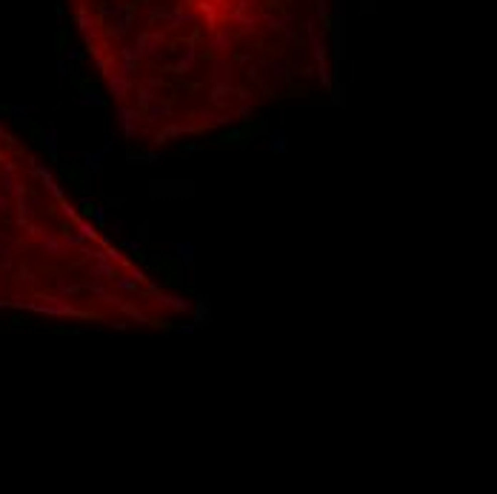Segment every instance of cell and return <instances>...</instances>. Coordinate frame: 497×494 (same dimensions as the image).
<instances>
[{
    "label": "cell",
    "mask_w": 497,
    "mask_h": 494,
    "mask_svg": "<svg viewBox=\"0 0 497 494\" xmlns=\"http://www.w3.org/2000/svg\"><path fill=\"white\" fill-rule=\"evenodd\" d=\"M120 249H123V252H132V255H140V240H134V237L120 240Z\"/></svg>",
    "instance_id": "32"
},
{
    "label": "cell",
    "mask_w": 497,
    "mask_h": 494,
    "mask_svg": "<svg viewBox=\"0 0 497 494\" xmlns=\"http://www.w3.org/2000/svg\"><path fill=\"white\" fill-rule=\"evenodd\" d=\"M126 163L129 166H160L163 163V154L160 151H151V149H129L126 151Z\"/></svg>",
    "instance_id": "5"
},
{
    "label": "cell",
    "mask_w": 497,
    "mask_h": 494,
    "mask_svg": "<svg viewBox=\"0 0 497 494\" xmlns=\"http://www.w3.org/2000/svg\"><path fill=\"white\" fill-rule=\"evenodd\" d=\"M66 175H69V180H71V183H77V189H86V186H89V177H86V169H83V172H80V169H69Z\"/></svg>",
    "instance_id": "25"
},
{
    "label": "cell",
    "mask_w": 497,
    "mask_h": 494,
    "mask_svg": "<svg viewBox=\"0 0 497 494\" xmlns=\"http://www.w3.org/2000/svg\"><path fill=\"white\" fill-rule=\"evenodd\" d=\"M172 115H175V106L172 103H163V100H154V103H149V106L143 109V123H169Z\"/></svg>",
    "instance_id": "3"
},
{
    "label": "cell",
    "mask_w": 497,
    "mask_h": 494,
    "mask_svg": "<svg viewBox=\"0 0 497 494\" xmlns=\"http://www.w3.org/2000/svg\"><path fill=\"white\" fill-rule=\"evenodd\" d=\"M195 60H197V52H195V49H186V52H183V57L178 60V66H175V71H178V74H186V71L192 69V63H195Z\"/></svg>",
    "instance_id": "22"
},
{
    "label": "cell",
    "mask_w": 497,
    "mask_h": 494,
    "mask_svg": "<svg viewBox=\"0 0 497 494\" xmlns=\"http://www.w3.org/2000/svg\"><path fill=\"white\" fill-rule=\"evenodd\" d=\"M80 54H83V52H80L77 46H71V52H69V60H80Z\"/></svg>",
    "instance_id": "42"
},
{
    "label": "cell",
    "mask_w": 497,
    "mask_h": 494,
    "mask_svg": "<svg viewBox=\"0 0 497 494\" xmlns=\"http://www.w3.org/2000/svg\"><path fill=\"white\" fill-rule=\"evenodd\" d=\"M115 286H117L120 291H129V294H132V291H137V286H140V283L134 280V277H120V274H117V277H115Z\"/></svg>",
    "instance_id": "24"
},
{
    "label": "cell",
    "mask_w": 497,
    "mask_h": 494,
    "mask_svg": "<svg viewBox=\"0 0 497 494\" xmlns=\"http://www.w3.org/2000/svg\"><path fill=\"white\" fill-rule=\"evenodd\" d=\"M120 57H123V60H134V63H140L143 57H146V52H143L140 46H123V49H120Z\"/></svg>",
    "instance_id": "23"
},
{
    "label": "cell",
    "mask_w": 497,
    "mask_h": 494,
    "mask_svg": "<svg viewBox=\"0 0 497 494\" xmlns=\"http://www.w3.org/2000/svg\"><path fill=\"white\" fill-rule=\"evenodd\" d=\"M140 123H143V112L137 106H126V103L117 106V129H120L126 137H137Z\"/></svg>",
    "instance_id": "1"
},
{
    "label": "cell",
    "mask_w": 497,
    "mask_h": 494,
    "mask_svg": "<svg viewBox=\"0 0 497 494\" xmlns=\"http://www.w3.org/2000/svg\"><path fill=\"white\" fill-rule=\"evenodd\" d=\"M209 46H212L214 52H226V49L231 46V40L226 35H217V37H212V43H209Z\"/></svg>",
    "instance_id": "28"
},
{
    "label": "cell",
    "mask_w": 497,
    "mask_h": 494,
    "mask_svg": "<svg viewBox=\"0 0 497 494\" xmlns=\"http://www.w3.org/2000/svg\"><path fill=\"white\" fill-rule=\"evenodd\" d=\"M92 220L98 229H103L106 226V206H92Z\"/></svg>",
    "instance_id": "27"
},
{
    "label": "cell",
    "mask_w": 497,
    "mask_h": 494,
    "mask_svg": "<svg viewBox=\"0 0 497 494\" xmlns=\"http://www.w3.org/2000/svg\"><path fill=\"white\" fill-rule=\"evenodd\" d=\"M80 160H83V169H86L89 175H103V172H106V151L103 149H98V151L83 149L80 151Z\"/></svg>",
    "instance_id": "7"
},
{
    "label": "cell",
    "mask_w": 497,
    "mask_h": 494,
    "mask_svg": "<svg viewBox=\"0 0 497 494\" xmlns=\"http://www.w3.org/2000/svg\"><path fill=\"white\" fill-rule=\"evenodd\" d=\"M74 226H77V231H80V237H83V240H98L100 237L98 226H95V223H89V220H83V217H77V223H74Z\"/></svg>",
    "instance_id": "21"
},
{
    "label": "cell",
    "mask_w": 497,
    "mask_h": 494,
    "mask_svg": "<svg viewBox=\"0 0 497 494\" xmlns=\"http://www.w3.org/2000/svg\"><path fill=\"white\" fill-rule=\"evenodd\" d=\"M154 303L163 306V309H169V311H178V314L192 309V303H189L186 297H178V294H169V291H157V294H154Z\"/></svg>",
    "instance_id": "8"
},
{
    "label": "cell",
    "mask_w": 497,
    "mask_h": 494,
    "mask_svg": "<svg viewBox=\"0 0 497 494\" xmlns=\"http://www.w3.org/2000/svg\"><path fill=\"white\" fill-rule=\"evenodd\" d=\"M109 326L117 328V332H126V328H129V323H123V320H109Z\"/></svg>",
    "instance_id": "40"
},
{
    "label": "cell",
    "mask_w": 497,
    "mask_h": 494,
    "mask_svg": "<svg viewBox=\"0 0 497 494\" xmlns=\"http://www.w3.org/2000/svg\"><path fill=\"white\" fill-rule=\"evenodd\" d=\"M234 95H237L240 100H252V89L248 86H234Z\"/></svg>",
    "instance_id": "39"
},
{
    "label": "cell",
    "mask_w": 497,
    "mask_h": 494,
    "mask_svg": "<svg viewBox=\"0 0 497 494\" xmlns=\"http://www.w3.org/2000/svg\"><path fill=\"white\" fill-rule=\"evenodd\" d=\"M234 92V83H212L209 86V100L214 109H226L229 106V95Z\"/></svg>",
    "instance_id": "10"
},
{
    "label": "cell",
    "mask_w": 497,
    "mask_h": 494,
    "mask_svg": "<svg viewBox=\"0 0 497 494\" xmlns=\"http://www.w3.org/2000/svg\"><path fill=\"white\" fill-rule=\"evenodd\" d=\"M134 95H137V109H140V112L149 106V103H154V100H157V95H154L149 86H143V83H140V86H134Z\"/></svg>",
    "instance_id": "19"
},
{
    "label": "cell",
    "mask_w": 497,
    "mask_h": 494,
    "mask_svg": "<svg viewBox=\"0 0 497 494\" xmlns=\"http://www.w3.org/2000/svg\"><path fill=\"white\" fill-rule=\"evenodd\" d=\"M212 83H234V66L229 60H220L214 63V71H212Z\"/></svg>",
    "instance_id": "13"
},
{
    "label": "cell",
    "mask_w": 497,
    "mask_h": 494,
    "mask_svg": "<svg viewBox=\"0 0 497 494\" xmlns=\"http://www.w3.org/2000/svg\"><path fill=\"white\" fill-rule=\"evenodd\" d=\"M157 291H160V286H157V283H149V280H146V294H151V297H154Z\"/></svg>",
    "instance_id": "41"
},
{
    "label": "cell",
    "mask_w": 497,
    "mask_h": 494,
    "mask_svg": "<svg viewBox=\"0 0 497 494\" xmlns=\"http://www.w3.org/2000/svg\"><path fill=\"white\" fill-rule=\"evenodd\" d=\"M40 249H43L46 255H63L66 252V246L60 243V237L54 231H40Z\"/></svg>",
    "instance_id": "12"
},
{
    "label": "cell",
    "mask_w": 497,
    "mask_h": 494,
    "mask_svg": "<svg viewBox=\"0 0 497 494\" xmlns=\"http://www.w3.org/2000/svg\"><path fill=\"white\" fill-rule=\"evenodd\" d=\"M100 149L106 151V154H109V151H115V149H117V134H115V132H106V134H103V146H100Z\"/></svg>",
    "instance_id": "31"
},
{
    "label": "cell",
    "mask_w": 497,
    "mask_h": 494,
    "mask_svg": "<svg viewBox=\"0 0 497 494\" xmlns=\"http://www.w3.org/2000/svg\"><path fill=\"white\" fill-rule=\"evenodd\" d=\"M32 112H35L32 106H12V109H9V115L15 117V120H26V117L32 115Z\"/></svg>",
    "instance_id": "29"
},
{
    "label": "cell",
    "mask_w": 497,
    "mask_h": 494,
    "mask_svg": "<svg viewBox=\"0 0 497 494\" xmlns=\"http://www.w3.org/2000/svg\"><path fill=\"white\" fill-rule=\"evenodd\" d=\"M197 132H203V126L197 123V120H189V123H172L169 120L154 134V146H163V143H169L172 137H180V134H197Z\"/></svg>",
    "instance_id": "2"
},
{
    "label": "cell",
    "mask_w": 497,
    "mask_h": 494,
    "mask_svg": "<svg viewBox=\"0 0 497 494\" xmlns=\"http://www.w3.org/2000/svg\"><path fill=\"white\" fill-rule=\"evenodd\" d=\"M120 229H123V220H117V223H106V226H103V231H109L112 237H117V234H120Z\"/></svg>",
    "instance_id": "36"
},
{
    "label": "cell",
    "mask_w": 497,
    "mask_h": 494,
    "mask_svg": "<svg viewBox=\"0 0 497 494\" xmlns=\"http://www.w3.org/2000/svg\"><path fill=\"white\" fill-rule=\"evenodd\" d=\"M63 246H66V249H80V246H83V237H80V231H77V234L66 231V237H63Z\"/></svg>",
    "instance_id": "30"
},
{
    "label": "cell",
    "mask_w": 497,
    "mask_h": 494,
    "mask_svg": "<svg viewBox=\"0 0 497 494\" xmlns=\"http://www.w3.org/2000/svg\"><path fill=\"white\" fill-rule=\"evenodd\" d=\"M18 280H20V283H35V274H32V269H26V266H23V269H18Z\"/></svg>",
    "instance_id": "35"
},
{
    "label": "cell",
    "mask_w": 497,
    "mask_h": 494,
    "mask_svg": "<svg viewBox=\"0 0 497 494\" xmlns=\"http://www.w3.org/2000/svg\"><path fill=\"white\" fill-rule=\"evenodd\" d=\"M106 89L117 103H123V97L129 95V92H134V80L120 74V71H112V74H106Z\"/></svg>",
    "instance_id": "4"
},
{
    "label": "cell",
    "mask_w": 497,
    "mask_h": 494,
    "mask_svg": "<svg viewBox=\"0 0 497 494\" xmlns=\"http://www.w3.org/2000/svg\"><path fill=\"white\" fill-rule=\"evenodd\" d=\"M80 106H89V109L106 106V97L100 95L98 89H83V95H80Z\"/></svg>",
    "instance_id": "15"
},
{
    "label": "cell",
    "mask_w": 497,
    "mask_h": 494,
    "mask_svg": "<svg viewBox=\"0 0 497 494\" xmlns=\"http://www.w3.org/2000/svg\"><path fill=\"white\" fill-rule=\"evenodd\" d=\"M54 286H57V291H60L63 300H66L69 294H77V291H83V283H71V280H66V277H57V280H54Z\"/></svg>",
    "instance_id": "17"
},
{
    "label": "cell",
    "mask_w": 497,
    "mask_h": 494,
    "mask_svg": "<svg viewBox=\"0 0 497 494\" xmlns=\"http://www.w3.org/2000/svg\"><path fill=\"white\" fill-rule=\"evenodd\" d=\"M172 252H175V260L180 266H195L197 263V243L192 240H175L172 243Z\"/></svg>",
    "instance_id": "6"
},
{
    "label": "cell",
    "mask_w": 497,
    "mask_h": 494,
    "mask_svg": "<svg viewBox=\"0 0 497 494\" xmlns=\"http://www.w3.org/2000/svg\"><path fill=\"white\" fill-rule=\"evenodd\" d=\"M0 212H9V200L6 197H0Z\"/></svg>",
    "instance_id": "44"
},
{
    "label": "cell",
    "mask_w": 497,
    "mask_h": 494,
    "mask_svg": "<svg viewBox=\"0 0 497 494\" xmlns=\"http://www.w3.org/2000/svg\"><path fill=\"white\" fill-rule=\"evenodd\" d=\"M197 328H200L197 323H186V326H175V332H178L180 337H192V335L197 332Z\"/></svg>",
    "instance_id": "34"
},
{
    "label": "cell",
    "mask_w": 497,
    "mask_h": 494,
    "mask_svg": "<svg viewBox=\"0 0 497 494\" xmlns=\"http://www.w3.org/2000/svg\"><path fill=\"white\" fill-rule=\"evenodd\" d=\"M192 314H195V323L203 328L206 323L212 320V306H209V300H206V297H197L195 306H192Z\"/></svg>",
    "instance_id": "14"
},
{
    "label": "cell",
    "mask_w": 497,
    "mask_h": 494,
    "mask_svg": "<svg viewBox=\"0 0 497 494\" xmlns=\"http://www.w3.org/2000/svg\"><path fill=\"white\" fill-rule=\"evenodd\" d=\"M89 277L92 280H115L117 263H112V260H95V263L89 266Z\"/></svg>",
    "instance_id": "11"
},
{
    "label": "cell",
    "mask_w": 497,
    "mask_h": 494,
    "mask_svg": "<svg viewBox=\"0 0 497 494\" xmlns=\"http://www.w3.org/2000/svg\"><path fill=\"white\" fill-rule=\"evenodd\" d=\"M252 112H255V106H252V100H246V103H243V106L237 109V117H243V120H248V115H252Z\"/></svg>",
    "instance_id": "37"
},
{
    "label": "cell",
    "mask_w": 497,
    "mask_h": 494,
    "mask_svg": "<svg viewBox=\"0 0 497 494\" xmlns=\"http://www.w3.org/2000/svg\"><path fill=\"white\" fill-rule=\"evenodd\" d=\"M240 117L231 115V112H214V120H212V129H229V126H237Z\"/></svg>",
    "instance_id": "20"
},
{
    "label": "cell",
    "mask_w": 497,
    "mask_h": 494,
    "mask_svg": "<svg viewBox=\"0 0 497 494\" xmlns=\"http://www.w3.org/2000/svg\"><path fill=\"white\" fill-rule=\"evenodd\" d=\"M57 137H60V132H57V129H46V137H43V143H40V146L52 154V160H57V146H60V140H57Z\"/></svg>",
    "instance_id": "16"
},
{
    "label": "cell",
    "mask_w": 497,
    "mask_h": 494,
    "mask_svg": "<svg viewBox=\"0 0 497 494\" xmlns=\"http://www.w3.org/2000/svg\"><path fill=\"white\" fill-rule=\"evenodd\" d=\"M183 151H203V146H197V143H189V146H183Z\"/></svg>",
    "instance_id": "43"
},
{
    "label": "cell",
    "mask_w": 497,
    "mask_h": 494,
    "mask_svg": "<svg viewBox=\"0 0 497 494\" xmlns=\"http://www.w3.org/2000/svg\"><path fill=\"white\" fill-rule=\"evenodd\" d=\"M83 289H86V291H92V294H95L98 300H103V297L109 294V291H106V286H103V280H92V283H86Z\"/></svg>",
    "instance_id": "26"
},
{
    "label": "cell",
    "mask_w": 497,
    "mask_h": 494,
    "mask_svg": "<svg viewBox=\"0 0 497 494\" xmlns=\"http://www.w3.org/2000/svg\"><path fill=\"white\" fill-rule=\"evenodd\" d=\"M129 277H134L137 283L149 280V277H146V269H140V266H134V263H129Z\"/></svg>",
    "instance_id": "33"
},
{
    "label": "cell",
    "mask_w": 497,
    "mask_h": 494,
    "mask_svg": "<svg viewBox=\"0 0 497 494\" xmlns=\"http://www.w3.org/2000/svg\"><path fill=\"white\" fill-rule=\"evenodd\" d=\"M69 77V60H60L57 63V80H66Z\"/></svg>",
    "instance_id": "38"
},
{
    "label": "cell",
    "mask_w": 497,
    "mask_h": 494,
    "mask_svg": "<svg viewBox=\"0 0 497 494\" xmlns=\"http://www.w3.org/2000/svg\"><path fill=\"white\" fill-rule=\"evenodd\" d=\"M117 309L123 311V314H129V317H132L134 323H151V317H149V314H146V311H140L137 306H134V303H120Z\"/></svg>",
    "instance_id": "18"
},
{
    "label": "cell",
    "mask_w": 497,
    "mask_h": 494,
    "mask_svg": "<svg viewBox=\"0 0 497 494\" xmlns=\"http://www.w3.org/2000/svg\"><path fill=\"white\" fill-rule=\"evenodd\" d=\"M263 149H266L269 154H286V151H289V132H286V129L269 132L266 134V146H263Z\"/></svg>",
    "instance_id": "9"
}]
</instances>
